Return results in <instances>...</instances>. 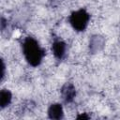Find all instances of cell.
Returning a JSON list of instances; mask_svg holds the SVG:
<instances>
[{
  "label": "cell",
  "instance_id": "cell-1",
  "mask_svg": "<svg viewBox=\"0 0 120 120\" xmlns=\"http://www.w3.org/2000/svg\"><path fill=\"white\" fill-rule=\"evenodd\" d=\"M22 53L27 63L32 67H38L40 65L45 51L40 47L39 43L32 37H26L22 44Z\"/></svg>",
  "mask_w": 120,
  "mask_h": 120
},
{
  "label": "cell",
  "instance_id": "cell-2",
  "mask_svg": "<svg viewBox=\"0 0 120 120\" xmlns=\"http://www.w3.org/2000/svg\"><path fill=\"white\" fill-rule=\"evenodd\" d=\"M89 20H90V15L84 8H81L76 11H73L68 17V22L70 25L74 30L78 32H82L86 29Z\"/></svg>",
  "mask_w": 120,
  "mask_h": 120
},
{
  "label": "cell",
  "instance_id": "cell-3",
  "mask_svg": "<svg viewBox=\"0 0 120 120\" xmlns=\"http://www.w3.org/2000/svg\"><path fill=\"white\" fill-rule=\"evenodd\" d=\"M52 51L56 59L62 60L67 52V44L62 39L55 38L52 44Z\"/></svg>",
  "mask_w": 120,
  "mask_h": 120
},
{
  "label": "cell",
  "instance_id": "cell-4",
  "mask_svg": "<svg viewBox=\"0 0 120 120\" xmlns=\"http://www.w3.org/2000/svg\"><path fill=\"white\" fill-rule=\"evenodd\" d=\"M105 46V39L102 36L94 35L89 40V50L92 53L100 52Z\"/></svg>",
  "mask_w": 120,
  "mask_h": 120
},
{
  "label": "cell",
  "instance_id": "cell-5",
  "mask_svg": "<svg viewBox=\"0 0 120 120\" xmlns=\"http://www.w3.org/2000/svg\"><path fill=\"white\" fill-rule=\"evenodd\" d=\"M62 98L66 103H70L76 97V89L72 83H66L61 89Z\"/></svg>",
  "mask_w": 120,
  "mask_h": 120
},
{
  "label": "cell",
  "instance_id": "cell-6",
  "mask_svg": "<svg viewBox=\"0 0 120 120\" xmlns=\"http://www.w3.org/2000/svg\"><path fill=\"white\" fill-rule=\"evenodd\" d=\"M48 116L51 119H62L64 117V111L62 105L59 103H53L50 105L48 109Z\"/></svg>",
  "mask_w": 120,
  "mask_h": 120
},
{
  "label": "cell",
  "instance_id": "cell-7",
  "mask_svg": "<svg viewBox=\"0 0 120 120\" xmlns=\"http://www.w3.org/2000/svg\"><path fill=\"white\" fill-rule=\"evenodd\" d=\"M12 99V95L9 90L8 89H2L0 92V107L1 109L6 108L8 106L11 102Z\"/></svg>",
  "mask_w": 120,
  "mask_h": 120
},
{
  "label": "cell",
  "instance_id": "cell-8",
  "mask_svg": "<svg viewBox=\"0 0 120 120\" xmlns=\"http://www.w3.org/2000/svg\"><path fill=\"white\" fill-rule=\"evenodd\" d=\"M63 0H51L50 2H51V5L52 6H56V5H58L59 3H61Z\"/></svg>",
  "mask_w": 120,
  "mask_h": 120
},
{
  "label": "cell",
  "instance_id": "cell-9",
  "mask_svg": "<svg viewBox=\"0 0 120 120\" xmlns=\"http://www.w3.org/2000/svg\"><path fill=\"white\" fill-rule=\"evenodd\" d=\"M4 76H5V65H4V62L2 60V78H1V80L4 79Z\"/></svg>",
  "mask_w": 120,
  "mask_h": 120
},
{
  "label": "cell",
  "instance_id": "cell-10",
  "mask_svg": "<svg viewBox=\"0 0 120 120\" xmlns=\"http://www.w3.org/2000/svg\"><path fill=\"white\" fill-rule=\"evenodd\" d=\"M77 118H78V119H81V118H82V119H85V118H86V119H87V118H89V117H88V116H86V115H82H82L78 116Z\"/></svg>",
  "mask_w": 120,
  "mask_h": 120
}]
</instances>
